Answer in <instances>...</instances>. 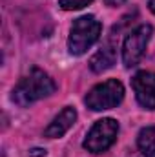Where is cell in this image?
Segmentation results:
<instances>
[{"mask_svg":"<svg viewBox=\"0 0 155 157\" xmlns=\"http://www.w3.org/2000/svg\"><path fill=\"white\" fill-rule=\"evenodd\" d=\"M57 90L53 78L46 71L33 68L13 90V101L18 106H29L44 97H49Z\"/></svg>","mask_w":155,"mask_h":157,"instance_id":"obj_1","label":"cell"},{"mask_svg":"<svg viewBox=\"0 0 155 157\" xmlns=\"http://www.w3.org/2000/svg\"><path fill=\"white\" fill-rule=\"evenodd\" d=\"M102 26L93 15H84L78 17L73 22L70 29V39H68V49L71 55H84L100 37Z\"/></svg>","mask_w":155,"mask_h":157,"instance_id":"obj_2","label":"cell"},{"mask_svg":"<svg viewBox=\"0 0 155 157\" xmlns=\"http://www.w3.org/2000/svg\"><path fill=\"white\" fill-rule=\"evenodd\" d=\"M124 99V86L120 80L117 78H110V80H104L97 86H93L84 102L89 110L93 112H104V110H112L119 106Z\"/></svg>","mask_w":155,"mask_h":157,"instance_id":"obj_3","label":"cell"},{"mask_svg":"<svg viewBox=\"0 0 155 157\" xmlns=\"http://www.w3.org/2000/svg\"><path fill=\"white\" fill-rule=\"evenodd\" d=\"M117 135H119V122L115 119H100L88 132L84 139V148L91 154H102L117 141Z\"/></svg>","mask_w":155,"mask_h":157,"instance_id":"obj_4","label":"cell"},{"mask_svg":"<svg viewBox=\"0 0 155 157\" xmlns=\"http://www.w3.org/2000/svg\"><path fill=\"white\" fill-rule=\"evenodd\" d=\"M153 28L150 24H141L139 28H135L131 33L126 35V39L122 42V62L126 68H133L141 62L148 42L152 39Z\"/></svg>","mask_w":155,"mask_h":157,"instance_id":"obj_5","label":"cell"},{"mask_svg":"<svg viewBox=\"0 0 155 157\" xmlns=\"http://www.w3.org/2000/svg\"><path fill=\"white\" fill-rule=\"evenodd\" d=\"M131 86L137 97V102L146 108L155 110V73L153 71H139L131 78Z\"/></svg>","mask_w":155,"mask_h":157,"instance_id":"obj_6","label":"cell"},{"mask_svg":"<svg viewBox=\"0 0 155 157\" xmlns=\"http://www.w3.org/2000/svg\"><path fill=\"white\" fill-rule=\"evenodd\" d=\"M77 121V110L71 108V106H66L57 117L49 122V126L44 130V135L49 137V139H57V137H62Z\"/></svg>","mask_w":155,"mask_h":157,"instance_id":"obj_7","label":"cell"},{"mask_svg":"<svg viewBox=\"0 0 155 157\" xmlns=\"http://www.w3.org/2000/svg\"><path fill=\"white\" fill-rule=\"evenodd\" d=\"M115 44L113 42H106L89 60V68L95 71V73H102L106 70H110L113 64H115Z\"/></svg>","mask_w":155,"mask_h":157,"instance_id":"obj_8","label":"cell"},{"mask_svg":"<svg viewBox=\"0 0 155 157\" xmlns=\"http://www.w3.org/2000/svg\"><path fill=\"white\" fill-rule=\"evenodd\" d=\"M137 146L142 157H155V126L142 128L137 137Z\"/></svg>","mask_w":155,"mask_h":157,"instance_id":"obj_9","label":"cell"},{"mask_svg":"<svg viewBox=\"0 0 155 157\" xmlns=\"http://www.w3.org/2000/svg\"><path fill=\"white\" fill-rule=\"evenodd\" d=\"M93 0H59V6L64 11H75V9H82L88 4H91Z\"/></svg>","mask_w":155,"mask_h":157,"instance_id":"obj_10","label":"cell"},{"mask_svg":"<svg viewBox=\"0 0 155 157\" xmlns=\"http://www.w3.org/2000/svg\"><path fill=\"white\" fill-rule=\"evenodd\" d=\"M126 0H106V4L110 6V7H117V6H120V4H124Z\"/></svg>","mask_w":155,"mask_h":157,"instance_id":"obj_11","label":"cell"},{"mask_svg":"<svg viewBox=\"0 0 155 157\" xmlns=\"http://www.w3.org/2000/svg\"><path fill=\"white\" fill-rule=\"evenodd\" d=\"M148 6H150V9H152V13H155V0H150V4H148Z\"/></svg>","mask_w":155,"mask_h":157,"instance_id":"obj_12","label":"cell"}]
</instances>
